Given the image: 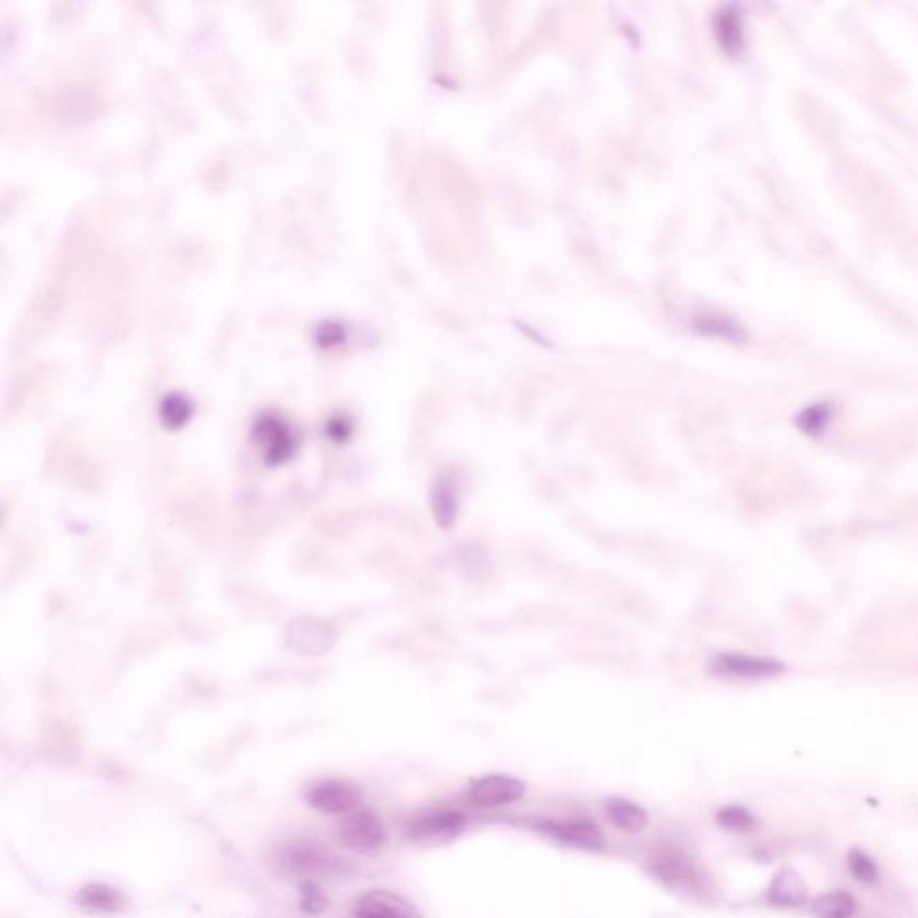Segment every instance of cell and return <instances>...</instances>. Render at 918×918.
<instances>
[{
	"label": "cell",
	"instance_id": "obj_13",
	"mask_svg": "<svg viewBox=\"0 0 918 918\" xmlns=\"http://www.w3.org/2000/svg\"><path fill=\"white\" fill-rule=\"evenodd\" d=\"M461 503V490L454 476H440L431 490V508L434 519L443 529H449L456 524Z\"/></svg>",
	"mask_w": 918,
	"mask_h": 918
},
{
	"label": "cell",
	"instance_id": "obj_7",
	"mask_svg": "<svg viewBox=\"0 0 918 918\" xmlns=\"http://www.w3.org/2000/svg\"><path fill=\"white\" fill-rule=\"evenodd\" d=\"M538 829L549 838L567 845L571 849L587 852H605L607 840L598 825L589 820H567V822H540Z\"/></svg>",
	"mask_w": 918,
	"mask_h": 918
},
{
	"label": "cell",
	"instance_id": "obj_5",
	"mask_svg": "<svg viewBox=\"0 0 918 918\" xmlns=\"http://www.w3.org/2000/svg\"><path fill=\"white\" fill-rule=\"evenodd\" d=\"M709 669L714 676L728 678V680H768L779 676L786 671L784 664L779 660L768 657H755L746 653H718L709 664Z\"/></svg>",
	"mask_w": 918,
	"mask_h": 918
},
{
	"label": "cell",
	"instance_id": "obj_1",
	"mask_svg": "<svg viewBox=\"0 0 918 918\" xmlns=\"http://www.w3.org/2000/svg\"><path fill=\"white\" fill-rule=\"evenodd\" d=\"M275 865L291 877H330L347 870L345 861L325 845L311 840L289 841L275 850Z\"/></svg>",
	"mask_w": 918,
	"mask_h": 918
},
{
	"label": "cell",
	"instance_id": "obj_14",
	"mask_svg": "<svg viewBox=\"0 0 918 918\" xmlns=\"http://www.w3.org/2000/svg\"><path fill=\"white\" fill-rule=\"evenodd\" d=\"M607 815L621 831L637 834L648 827V813L630 798L614 797L605 802Z\"/></svg>",
	"mask_w": 918,
	"mask_h": 918
},
{
	"label": "cell",
	"instance_id": "obj_6",
	"mask_svg": "<svg viewBox=\"0 0 918 918\" xmlns=\"http://www.w3.org/2000/svg\"><path fill=\"white\" fill-rule=\"evenodd\" d=\"M651 872L659 879L660 883L678 890V892L696 893L702 890V874L693 861L685 858L680 852H662L657 858L651 859Z\"/></svg>",
	"mask_w": 918,
	"mask_h": 918
},
{
	"label": "cell",
	"instance_id": "obj_2",
	"mask_svg": "<svg viewBox=\"0 0 918 918\" xmlns=\"http://www.w3.org/2000/svg\"><path fill=\"white\" fill-rule=\"evenodd\" d=\"M467 827V816L456 809H434L416 816L408 827L406 836L420 847H442L459 838Z\"/></svg>",
	"mask_w": 918,
	"mask_h": 918
},
{
	"label": "cell",
	"instance_id": "obj_9",
	"mask_svg": "<svg viewBox=\"0 0 918 918\" xmlns=\"http://www.w3.org/2000/svg\"><path fill=\"white\" fill-rule=\"evenodd\" d=\"M255 433H257V442L262 449V454L271 465H278L286 461L295 451V434L291 431V427L277 416H264L255 427Z\"/></svg>",
	"mask_w": 918,
	"mask_h": 918
},
{
	"label": "cell",
	"instance_id": "obj_8",
	"mask_svg": "<svg viewBox=\"0 0 918 918\" xmlns=\"http://www.w3.org/2000/svg\"><path fill=\"white\" fill-rule=\"evenodd\" d=\"M526 795V784L517 777L492 773L470 784V798L481 807L510 806Z\"/></svg>",
	"mask_w": 918,
	"mask_h": 918
},
{
	"label": "cell",
	"instance_id": "obj_18",
	"mask_svg": "<svg viewBox=\"0 0 918 918\" xmlns=\"http://www.w3.org/2000/svg\"><path fill=\"white\" fill-rule=\"evenodd\" d=\"M831 418L832 406L829 402L815 404V406H809V408L798 413V429H800L802 433H806L807 436L816 438V436H822L823 431L827 429V425L831 422Z\"/></svg>",
	"mask_w": 918,
	"mask_h": 918
},
{
	"label": "cell",
	"instance_id": "obj_15",
	"mask_svg": "<svg viewBox=\"0 0 918 918\" xmlns=\"http://www.w3.org/2000/svg\"><path fill=\"white\" fill-rule=\"evenodd\" d=\"M811 910L816 918H852L858 911V902L849 892L831 890L818 895Z\"/></svg>",
	"mask_w": 918,
	"mask_h": 918
},
{
	"label": "cell",
	"instance_id": "obj_11",
	"mask_svg": "<svg viewBox=\"0 0 918 918\" xmlns=\"http://www.w3.org/2000/svg\"><path fill=\"white\" fill-rule=\"evenodd\" d=\"M809 897L806 879L793 868H782L779 874L771 879L766 890V901L777 908H800Z\"/></svg>",
	"mask_w": 918,
	"mask_h": 918
},
{
	"label": "cell",
	"instance_id": "obj_10",
	"mask_svg": "<svg viewBox=\"0 0 918 918\" xmlns=\"http://www.w3.org/2000/svg\"><path fill=\"white\" fill-rule=\"evenodd\" d=\"M354 918H420V913L397 893L373 890L357 901Z\"/></svg>",
	"mask_w": 918,
	"mask_h": 918
},
{
	"label": "cell",
	"instance_id": "obj_4",
	"mask_svg": "<svg viewBox=\"0 0 918 918\" xmlns=\"http://www.w3.org/2000/svg\"><path fill=\"white\" fill-rule=\"evenodd\" d=\"M305 800L321 815H350L363 800V791L350 780L323 779L307 788Z\"/></svg>",
	"mask_w": 918,
	"mask_h": 918
},
{
	"label": "cell",
	"instance_id": "obj_20",
	"mask_svg": "<svg viewBox=\"0 0 918 918\" xmlns=\"http://www.w3.org/2000/svg\"><path fill=\"white\" fill-rule=\"evenodd\" d=\"M316 890H318V888L311 886V890L305 892L304 902H302L305 910L311 911V913H318V911L323 910V908L327 906L325 897H323L320 892H316Z\"/></svg>",
	"mask_w": 918,
	"mask_h": 918
},
{
	"label": "cell",
	"instance_id": "obj_17",
	"mask_svg": "<svg viewBox=\"0 0 918 918\" xmlns=\"http://www.w3.org/2000/svg\"><path fill=\"white\" fill-rule=\"evenodd\" d=\"M716 823L723 831L746 834L757 827V818L746 807L727 806L721 807L716 813Z\"/></svg>",
	"mask_w": 918,
	"mask_h": 918
},
{
	"label": "cell",
	"instance_id": "obj_12",
	"mask_svg": "<svg viewBox=\"0 0 918 918\" xmlns=\"http://www.w3.org/2000/svg\"><path fill=\"white\" fill-rule=\"evenodd\" d=\"M76 904L92 915H117L128 908L124 893L104 883H90L76 893Z\"/></svg>",
	"mask_w": 918,
	"mask_h": 918
},
{
	"label": "cell",
	"instance_id": "obj_3",
	"mask_svg": "<svg viewBox=\"0 0 918 918\" xmlns=\"http://www.w3.org/2000/svg\"><path fill=\"white\" fill-rule=\"evenodd\" d=\"M338 840L343 847L359 854H373L388 841V831L381 816L370 809L354 811L339 823Z\"/></svg>",
	"mask_w": 918,
	"mask_h": 918
},
{
	"label": "cell",
	"instance_id": "obj_16",
	"mask_svg": "<svg viewBox=\"0 0 918 918\" xmlns=\"http://www.w3.org/2000/svg\"><path fill=\"white\" fill-rule=\"evenodd\" d=\"M847 867L850 875L861 886H875L881 879V870L877 867L875 859L863 849H850L847 854Z\"/></svg>",
	"mask_w": 918,
	"mask_h": 918
},
{
	"label": "cell",
	"instance_id": "obj_19",
	"mask_svg": "<svg viewBox=\"0 0 918 918\" xmlns=\"http://www.w3.org/2000/svg\"><path fill=\"white\" fill-rule=\"evenodd\" d=\"M162 415H164V420L167 424L182 425L191 415V408H189L187 400L171 397L165 402L164 408H162Z\"/></svg>",
	"mask_w": 918,
	"mask_h": 918
}]
</instances>
